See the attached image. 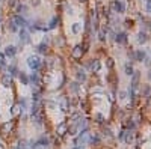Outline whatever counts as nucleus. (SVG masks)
I'll return each instance as SVG.
<instances>
[{"label": "nucleus", "mask_w": 151, "mask_h": 149, "mask_svg": "<svg viewBox=\"0 0 151 149\" xmlns=\"http://www.w3.org/2000/svg\"><path fill=\"white\" fill-rule=\"evenodd\" d=\"M89 137H91V134L88 133V130H82L80 133H79L77 139L74 140V145H79V146L88 145V143H89Z\"/></svg>", "instance_id": "nucleus-1"}, {"label": "nucleus", "mask_w": 151, "mask_h": 149, "mask_svg": "<svg viewBox=\"0 0 151 149\" xmlns=\"http://www.w3.org/2000/svg\"><path fill=\"white\" fill-rule=\"evenodd\" d=\"M110 9L115 14H124L126 12V3L122 0H112L110 2Z\"/></svg>", "instance_id": "nucleus-2"}, {"label": "nucleus", "mask_w": 151, "mask_h": 149, "mask_svg": "<svg viewBox=\"0 0 151 149\" xmlns=\"http://www.w3.org/2000/svg\"><path fill=\"white\" fill-rule=\"evenodd\" d=\"M41 65H42V62H41V59L38 57V56H29L27 57V66L32 69V71H38V69L41 68Z\"/></svg>", "instance_id": "nucleus-3"}, {"label": "nucleus", "mask_w": 151, "mask_h": 149, "mask_svg": "<svg viewBox=\"0 0 151 149\" xmlns=\"http://www.w3.org/2000/svg\"><path fill=\"white\" fill-rule=\"evenodd\" d=\"M113 41L119 44V45H126V44L129 42V35L127 32H115V36H113Z\"/></svg>", "instance_id": "nucleus-4"}, {"label": "nucleus", "mask_w": 151, "mask_h": 149, "mask_svg": "<svg viewBox=\"0 0 151 149\" xmlns=\"http://www.w3.org/2000/svg\"><path fill=\"white\" fill-rule=\"evenodd\" d=\"M11 20L15 23V26H17V27H18V29H26V27H27V26H29V21L26 20L23 15H18V14H17V15H14Z\"/></svg>", "instance_id": "nucleus-5"}, {"label": "nucleus", "mask_w": 151, "mask_h": 149, "mask_svg": "<svg viewBox=\"0 0 151 149\" xmlns=\"http://www.w3.org/2000/svg\"><path fill=\"white\" fill-rule=\"evenodd\" d=\"M85 48H83V45L82 44H79V45H74V48H73V51H71V57H73L74 60H80L82 57H83V54H85Z\"/></svg>", "instance_id": "nucleus-6"}, {"label": "nucleus", "mask_w": 151, "mask_h": 149, "mask_svg": "<svg viewBox=\"0 0 151 149\" xmlns=\"http://www.w3.org/2000/svg\"><path fill=\"white\" fill-rule=\"evenodd\" d=\"M86 68L89 69L91 72H100V69H101V62H100L98 59H89V60H88Z\"/></svg>", "instance_id": "nucleus-7"}, {"label": "nucleus", "mask_w": 151, "mask_h": 149, "mask_svg": "<svg viewBox=\"0 0 151 149\" xmlns=\"http://www.w3.org/2000/svg\"><path fill=\"white\" fill-rule=\"evenodd\" d=\"M139 80H140V72L135 69V72H133V75H131V81H130V87H129V89L138 91L139 89V84H140Z\"/></svg>", "instance_id": "nucleus-8"}, {"label": "nucleus", "mask_w": 151, "mask_h": 149, "mask_svg": "<svg viewBox=\"0 0 151 149\" xmlns=\"http://www.w3.org/2000/svg\"><path fill=\"white\" fill-rule=\"evenodd\" d=\"M18 38H20L21 45H24V44H30V33H29L27 29H20Z\"/></svg>", "instance_id": "nucleus-9"}, {"label": "nucleus", "mask_w": 151, "mask_h": 149, "mask_svg": "<svg viewBox=\"0 0 151 149\" xmlns=\"http://www.w3.org/2000/svg\"><path fill=\"white\" fill-rule=\"evenodd\" d=\"M136 41H138V44H140V45L147 44V42L150 41V32H147V30H140V32L138 33V36H136Z\"/></svg>", "instance_id": "nucleus-10"}, {"label": "nucleus", "mask_w": 151, "mask_h": 149, "mask_svg": "<svg viewBox=\"0 0 151 149\" xmlns=\"http://www.w3.org/2000/svg\"><path fill=\"white\" fill-rule=\"evenodd\" d=\"M76 80H77L79 83H85V81L88 80V74H86L85 69H82V68L76 69Z\"/></svg>", "instance_id": "nucleus-11"}, {"label": "nucleus", "mask_w": 151, "mask_h": 149, "mask_svg": "<svg viewBox=\"0 0 151 149\" xmlns=\"http://www.w3.org/2000/svg\"><path fill=\"white\" fill-rule=\"evenodd\" d=\"M29 83H32L33 87H39V84H41V78H39V75H38L37 71H33V72L29 75Z\"/></svg>", "instance_id": "nucleus-12"}, {"label": "nucleus", "mask_w": 151, "mask_h": 149, "mask_svg": "<svg viewBox=\"0 0 151 149\" xmlns=\"http://www.w3.org/2000/svg\"><path fill=\"white\" fill-rule=\"evenodd\" d=\"M135 56H136V62H144L145 60V57H147V50H142V48H139V50H136L135 51Z\"/></svg>", "instance_id": "nucleus-13"}, {"label": "nucleus", "mask_w": 151, "mask_h": 149, "mask_svg": "<svg viewBox=\"0 0 151 149\" xmlns=\"http://www.w3.org/2000/svg\"><path fill=\"white\" fill-rule=\"evenodd\" d=\"M83 30V24L82 23H73L71 24V33L73 35H80Z\"/></svg>", "instance_id": "nucleus-14"}, {"label": "nucleus", "mask_w": 151, "mask_h": 149, "mask_svg": "<svg viewBox=\"0 0 151 149\" xmlns=\"http://www.w3.org/2000/svg\"><path fill=\"white\" fill-rule=\"evenodd\" d=\"M0 83H2L5 87H11V86H12V77H11L9 74L2 75V78H0Z\"/></svg>", "instance_id": "nucleus-15"}, {"label": "nucleus", "mask_w": 151, "mask_h": 149, "mask_svg": "<svg viewBox=\"0 0 151 149\" xmlns=\"http://www.w3.org/2000/svg\"><path fill=\"white\" fill-rule=\"evenodd\" d=\"M35 50H37V53H39V54H46L48 51V44L47 42H41V44H38V45L35 47Z\"/></svg>", "instance_id": "nucleus-16"}, {"label": "nucleus", "mask_w": 151, "mask_h": 149, "mask_svg": "<svg viewBox=\"0 0 151 149\" xmlns=\"http://www.w3.org/2000/svg\"><path fill=\"white\" fill-rule=\"evenodd\" d=\"M140 95L145 96V98H150L151 96V86L150 84H142L140 86Z\"/></svg>", "instance_id": "nucleus-17"}, {"label": "nucleus", "mask_w": 151, "mask_h": 149, "mask_svg": "<svg viewBox=\"0 0 151 149\" xmlns=\"http://www.w3.org/2000/svg\"><path fill=\"white\" fill-rule=\"evenodd\" d=\"M3 54H5L6 57H14V56L17 54V48H15L14 45H8V47L5 48V51H3Z\"/></svg>", "instance_id": "nucleus-18"}, {"label": "nucleus", "mask_w": 151, "mask_h": 149, "mask_svg": "<svg viewBox=\"0 0 151 149\" xmlns=\"http://www.w3.org/2000/svg\"><path fill=\"white\" fill-rule=\"evenodd\" d=\"M80 89H82V84L79 83L77 80H76V81H73V83H70V92H73V93H79V92H80Z\"/></svg>", "instance_id": "nucleus-19"}, {"label": "nucleus", "mask_w": 151, "mask_h": 149, "mask_svg": "<svg viewBox=\"0 0 151 149\" xmlns=\"http://www.w3.org/2000/svg\"><path fill=\"white\" fill-rule=\"evenodd\" d=\"M67 131H68V124H67V122H62V124H59L58 128H56V133L59 136H64Z\"/></svg>", "instance_id": "nucleus-20"}, {"label": "nucleus", "mask_w": 151, "mask_h": 149, "mask_svg": "<svg viewBox=\"0 0 151 149\" xmlns=\"http://www.w3.org/2000/svg\"><path fill=\"white\" fill-rule=\"evenodd\" d=\"M100 143H101V139H100V136H98V134H91V137H89V143H88V145L98 146Z\"/></svg>", "instance_id": "nucleus-21"}, {"label": "nucleus", "mask_w": 151, "mask_h": 149, "mask_svg": "<svg viewBox=\"0 0 151 149\" xmlns=\"http://www.w3.org/2000/svg\"><path fill=\"white\" fill-rule=\"evenodd\" d=\"M58 26H59V17H58V15H55V17H53V18L50 20V23H48L47 27H48V30H55V29L58 27Z\"/></svg>", "instance_id": "nucleus-22"}, {"label": "nucleus", "mask_w": 151, "mask_h": 149, "mask_svg": "<svg viewBox=\"0 0 151 149\" xmlns=\"http://www.w3.org/2000/svg\"><path fill=\"white\" fill-rule=\"evenodd\" d=\"M18 80H20V83H21L23 86H27V84H29V75L24 74L23 71H20V72H18Z\"/></svg>", "instance_id": "nucleus-23"}, {"label": "nucleus", "mask_w": 151, "mask_h": 149, "mask_svg": "<svg viewBox=\"0 0 151 149\" xmlns=\"http://www.w3.org/2000/svg\"><path fill=\"white\" fill-rule=\"evenodd\" d=\"M124 72H126V75H129V77H131L133 72H135V68H133V65L130 62H127L126 65H124Z\"/></svg>", "instance_id": "nucleus-24"}, {"label": "nucleus", "mask_w": 151, "mask_h": 149, "mask_svg": "<svg viewBox=\"0 0 151 149\" xmlns=\"http://www.w3.org/2000/svg\"><path fill=\"white\" fill-rule=\"evenodd\" d=\"M17 12H18V15H26L27 14V6L24 3H18L17 5Z\"/></svg>", "instance_id": "nucleus-25"}, {"label": "nucleus", "mask_w": 151, "mask_h": 149, "mask_svg": "<svg viewBox=\"0 0 151 149\" xmlns=\"http://www.w3.org/2000/svg\"><path fill=\"white\" fill-rule=\"evenodd\" d=\"M37 142H38V145H39V146H42V148H47V146H48V143H50V140H48L46 136H41V137L37 140Z\"/></svg>", "instance_id": "nucleus-26"}, {"label": "nucleus", "mask_w": 151, "mask_h": 149, "mask_svg": "<svg viewBox=\"0 0 151 149\" xmlns=\"http://www.w3.org/2000/svg\"><path fill=\"white\" fill-rule=\"evenodd\" d=\"M6 27H8V30H9V32H12V33L18 32V27L15 26V23H14L12 20H8V26H6Z\"/></svg>", "instance_id": "nucleus-27"}, {"label": "nucleus", "mask_w": 151, "mask_h": 149, "mask_svg": "<svg viewBox=\"0 0 151 149\" xmlns=\"http://www.w3.org/2000/svg\"><path fill=\"white\" fill-rule=\"evenodd\" d=\"M122 142H126V143H131L133 142V131H126Z\"/></svg>", "instance_id": "nucleus-28"}, {"label": "nucleus", "mask_w": 151, "mask_h": 149, "mask_svg": "<svg viewBox=\"0 0 151 149\" xmlns=\"http://www.w3.org/2000/svg\"><path fill=\"white\" fill-rule=\"evenodd\" d=\"M37 113H39V102H33L32 107H30V115H37Z\"/></svg>", "instance_id": "nucleus-29"}, {"label": "nucleus", "mask_w": 151, "mask_h": 149, "mask_svg": "<svg viewBox=\"0 0 151 149\" xmlns=\"http://www.w3.org/2000/svg\"><path fill=\"white\" fill-rule=\"evenodd\" d=\"M18 72H20V71L17 69V66H15V65H11L9 68H8V74H9L11 77H12V75H18Z\"/></svg>", "instance_id": "nucleus-30"}, {"label": "nucleus", "mask_w": 151, "mask_h": 149, "mask_svg": "<svg viewBox=\"0 0 151 149\" xmlns=\"http://www.w3.org/2000/svg\"><path fill=\"white\" fill-rule=\"evenodd\" d=\"M118 98H119L121 101L127 100V98H129V92H127V91H119V92H118Z\"/></svg>", "instance_id": "nucleus-31"}, {"label": "nucleus", "mask_w": 151, "mask_h": 149, "mask_svg": "<svg viewBox=\"0 0 151 149\" xmlns=\"http://www.w3.org/2000/svg\"><path fill=\"white\" fill-rule=\"evenodd\" d=\"M127 57H129V60H130V63H133V62H136V56H135V51H133V50H130V51H129V54H127Z\"/></svg>", "instance_id": "nucleus-32"}, {"label": "nucleus", "mask_w": 151, "mask_h": 149, "mask_svg": "<svg viewBox=\"0 0 151 149\" xmlns=\"http://www.w3.org/2000/svg\"><path fill=\"white\" fill-rule=\"evenodd\" d=\"M65 12L70 14V15H73L74 14V9H73V6L68 5V2H65Z\"/></svg>", "instance_id": "nucleus-33"}, {"label": "nucleus", "mask_w": 151, "mask_h": 149, "mask_svg": "<svg viewBox=\"0 0 151 149\" xmlns=\"http://www.w3.org/2000/svg\"><path fill=\"white\" fill-rule=\"evenodd\" d=\"M94 118H95V120L98 122V124H103V122H104V116L101 115V113H95Z\"/></svg>", "instance_id": "nucleus-34"}, {"label": "nucleus", "mask_w": 151, "mask_h": 149, "mask_svg": "<svg viewBox=\"0 0 151 149\" xmlns=\"http://www.w3.org/2000/svg\"><path fill=\"white\" fill-rule=\"evenodd\" d=\"M106 66H107L109 69H112V68L115 66V60H113L112 57H109L107 60H106Z\"/></svg>", "instance_id": "nucleus-35"}, {"label": "nucleus", "mask_w": 151, "mask_h": 149, "mask_svg": "<svg viewBox=\"0 0 151 149\" xmlns=\"http://www.w3.org/2000/svg\"><path fill=\"white\" fill-rule=\"evenodd\" d=\"M5 63H6V56L2 53V51H0V66H5Z\"/></svg>", "instance_id": "nucleus-36"}, {"label": "nucleus", "mask_w": 151, "mask_h": 149, "mask_svg": "<svg viewBox=\"0 0 151 149\" xmlns=\"http://www.w3.org/2000/svg\"><path fill=\"white\" fill-rule=\"evenodd\" d=\"M8 130H11V124H9V122H6V124H3V127H2L3 134H6V133H8Z\"/></svg>", "instance_id": "nucleus-37"}, {"label": "nucleus", "mask_w": 151, "mask_h": 149, "mask_svg": "<svg viewBox=\"0 0 151 149\" xmlns=\"http://www.w3.org/2000/svg\"><path fill=\"white\" fill-rule=\"evenodd\" d=\"M145 11L151 14V0H145Z\"/></svg>", "instance_id": "nucleus-38"}, {"label": "nucleus", "mask_w": 151, "mask_h": 149, "mask_svg": "<svg viewBox=\"0 0 151 149\" xmlns=\"http://www.w3.org/2000/svg\"><path fill=\"white\" fill-rule=\"evenodd\" d=\"M11 113H12L14 116H15V115H18V113H20V109H18V106H14V107L11 109Z\"/></svg>", "instance_id": "nucleus-39"}, {"label": "nucleus", "mask_w": 151, "mask_h": 149, "mask_svg": "<svg viewBox=\"0 0 151 149\" xmlns=\"http://www.w3.org/2000/svg\"><path fill=\"white\" fill-rule=\"evenodd\" d=\"M30 5H32L33 8H37V6L41 5V0H30Z\"/></svg>", "instance_id": "nucleus-40"}, {"label": "nucleus", "mask_w": 151, "mask_h": 149, "mask_svg": "<svg viewBox=\"0 0 151 149\" xmlns=\"http://www.w3.org/2000/svg\"><path fill=\"white\" fill-rule=\"evenodd\" d=\"M103 133H104V136H107V137H112V131H110L109 128H104V131H103Z\"/></svg>", "instance_id": "nucleus-41"}, {"label": "nucleus", "mask_w": 151, "mask_h": 149, "mask_svg": "<svg viewBox=\"0 0 151 149\" xmlns=\"http://www.w3.org/2000/svg\"><path fill=\"white\" fill-rule=\"evenodd\" d=\"M124 134H126V131H124V130H121V131H119V134H118V139L121 140V142L124 140Z\"/></svg>", "instance_id": "nucleus-42"}, {"label": "nucleus", "mask_w": 151, "mask_h": 149, "mask_svg": "<svg viewBox=\"0 0 151 149\" xmlns=\"http://www.w3.org/2000/svg\"><path fill=\"white\" fill-rule=\"evenodd\" d=\"M17 5H18V2H17V0H9V6H17Z\"/></svg>", "instance_id": "nucleus-43"}, {"label": "nucleus", "mask_w": 151, "mask_h": 149, "mask_svg": "<svg viewBox=\"0 0 151 149\" xmlns=\"http://www.w3.org/2000/svg\"><path fill=\"white\" fill-rule=\"evenodd\" d=\"M133 26V21L131 20H126V27H131Z\"/></svg>", "instance_id": "nucleus-44"}, {"label": "nucleus", "mask_w": 151, "mask_h": 149, "mask_svg": "<svg viewBox=\"0 0 151 149\" xmlns=\"http://www.w3.org/2000/svg\"><path fill=\"white\" fill-rule=\"evenodd\" d=\"M147 77H148V80L151 81V68L148 69V74H147Z\"/></svg>", "instance_id": "nucleus-45"}, {"label": "nucleus", "mask_w": 151, "mask_h": 149, "mask_svg": "<svg viewBox=\"0 0 151 149\" xmlns=\"http://www.w3.org/2000/svg\"><path fill=\"white\" fill-rule=\"evenodd\" d=\"M77 2H79V3H86L88 0H77Z\"/></svg>", "instance_id": "nucleus-46"}, {"label": "nucleus", "mask_w": 151, "mask_h": 149, "mask_svg": "<svg viewBox=\"0 0 151 149\" xmlns=\"http://www.w3.org/2000/svg\"><path fill=\"white\" fill-rule=\"evenodd\" d=\"M73 149H83V148H82V146H74Z\"/></svg>", "instance_id": "nucleus-47"}, {"label": "nucleus", "mask_w": 151, "mask_h": 149, "mask_svg": "<svg viewBox=\"0 0 151 149\" xmlns=\"http://www.w3.org/2000/svg\"><path fill=\"white\" fill-rule=\"evenodd\" d=\"M18 149H27V148H26V146H24V148H18Z\"/></svg>", "instance_id": "nucleus-48"}, {"label": "nucleus", "mask_w": 151, "mask_h": 149, "mask_svg": "<svg viewBox=\"0 0 151 149\" xmlns=\"http://www.w3.org/2000/svg\"><path fill=\"white\" fill-rule=\"evenodd\" d=\"M0 24H2V17H0Z\"/></svg>", "instance_id": "nucleus-49"}, {"label": "nucleus", "mask_w": 151, "mask_h": 149, "mask_svg": "<svg viewBox=\"0 0 151 149\" xmlns=\"http://www.w3.org/2000/svg\"><path fill=\"white\" fill-rule=\"evenodd\" d=\"M150 62H151V54H150Z\"/></svg>", "instance_id": "nucleus-50"}, {"label": "nucleus", "mask_w": 151, "mask_h": 149, "mask_svg": "<svg viewBox=\"0 0 151 149\" xmlns=\"http://www.w3.org/2000/svg\"><path fill=\"white\" fill-rule=\"evenodd\" d=\"M0 149H2V143H0Z\"/></svg>", "instance_id": "nucleus-51"}]
</instances>
